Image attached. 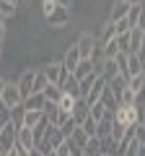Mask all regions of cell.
Returning <instances> with one entry per match:
<instances>
[{
  "instance_id": "obj_1",
  "label": "cell",
  "mask_w": 145,
  "mask_h": 156,
  "mask_svg": "<svg viewBox=\"0 0 145 156\" xmlns=\"http://www.w3.org/2000/svg\"><path fill=\"white\" fill-rule=\"evenodd\" d=\"M62 143H65V135L60 133V128L49 125V128H47V133H44V138H42V143L36 146V148H39L42 154H52V151H57Z\"/></svg>"
},
{
  "instance_id": "obj_2",
  "label": "cell",
  "mask_w": 145,
  "mask_h": 156,
  "mask_svg": "<svg viewBox=\"0 0 145 156\" xmlns=\"http://www.w3.org/2000/svg\"><path fill=\"white\" fill-rule=\"evenodd\" d=\"M42 73L47 76V81H49V83L60 86V89H62V83H65L67 78L72 76V73H67L65 68H62V62H49V65H44V68H42Z\"/></svg>"
},
{
  "instance_id": "obj_3",
  "label": "cell",
  "mask_w": 145,
  "mask_h": 156,
  "mask_svg": "<svg viewBox=\"0 0 145 156\" xmlns=\"http://www.w3.org/2000/svg\"><path fill=\"white\" fill-rule=\"evenodd\" d=\"M114 122L124 125V128H135V125H140L135 107H124V104H119L117 109H114Z\"/></svg>"
},
{
  "instance_id": "obj_4",
  "label": "cell",
  "mask_w": 145,
  "mask_h": 156,
  "mask_svg": "<svg viewBox=\"0 0 145 156\" xmlns=\"http://www.w3.org/2000/svg\"><path fill=\"white\" fill-rule=\"evenodd\" d=\"M0 101H3L8 109H16V107H21V104H23V96H21V91H18V86H16V83H5Z\"/></svg>"
},
{
  "instance_id": "obj_5",
  "label": "cell",
  "mask_w": 145,
  "mask_h": 156,
  "mask_svg": "<svg viewBox=\"0 0 145 156\" xmlns=\"http://www.w3.org/2000/svg\"><path fill=\"white\" fill-rule=\"evenodd\" d=\"M16 138H18V128H16L13 122H8L5 128L0 130V148H3V154L11 151L13 146H16Z\"/></svg>"
},
{
  "instance_id": "obj_6",
  "label": "cell",
  "mask_w": 145,
  "mask_h": 156,
  "mask_svg": "<svg viewBox=\"0 0 145 156\" xmlns=\"http://www.w3.org/2000/svg\"><path fill=\"white\" fill-rule=\"evenodd\" d=\"M67 21H70V11H67V8H62V5H57L55 11L47 16V26H52V29L67 26Z\"/></svg>"
},
{
  "instance_id": "obj_7",
  "label": "cell",
  "mask_w": 145,
  "mask_h": 156,
  "mask_svg": "<svg viewBox=\"0 0 145 156\" xmlns=\"http://www.w3.org/2000/svg\"><path fill=\"white\" fill-rule=\"evenodd\" d=\"M106 83H109V81H106L104 76H99V78L93 81V86H91V91H88V94L83 96V99H86V104H88V107H93L96 101H101V94H104Z\"/></svg>"
},
{
  "instance_id": "obj_8",
  "label": "cell",
  "mask_w": 145,
  "mask_h": 156,
  "mask_svg": "<svg viewBox=\"0 0 145 156\" xmlns=\"http://www.w3.org/2000/svg\"><path fill=\"white\" fill-rule=\"evenodd\" d=\"M130 8H132L130 0H114V3H112V11H109V21L117 23V21H122V18H127Z\"/></svg>"
},
{
  "instance_id": "obj_9",
  "label": "cell",
  "mask_w": 145,
  "mask_h": 156,
  "mask_svg": "<svg viewBox=\"0 0 145 156\" xmlns=\"http://www.w3.org/2000/svg\"><path fill=\"white\" fill-rule=\"evenodd\" d=\"M75 47H78V52H80V60H91V55H93V47H96V37L83 34V37L75 42Z\"/></svg>"
},
{
  "instance_id": "obj_10",
  "label": "cell",
  "mask_w": 145,
  "mask_h": 156,
  "mask_svg": "<svg viewBox=\"0 0 145 156\" xmlns=\"http://www.w3.org/2000/svg\"><path fill=\"white\" fill-rule=\"evenodd\" d=\"M34 76H36V70H34V68H31V70H23V76L18 78V83H16V86H18V91H21V96H23V101H26L29 96H31Z\"/></svg>"
},
{
  "instance_id": "obj_11",
  "label": "cell",
  "mask_w": 145,
  "mask_h": 156,
  "mask_svg": "<svg viewBox=\"0 0 145 156\" xmlns=\"http://www.w3.org/2000/svg\"><path fill=\"white\" fill-rule=\"evenodd\" d=\"M91 115V107L88 104H86V99H75V104H72V112H70V117H72V120H75V122H83V120H86V117H88Z\"/></svg>"
},
{
  "instance_id": "obj_12",
  "label": "cell",
  "mask_w": 145,
  "mask_h": 156,
  "mask_svg": "<svg viewBox=\"0 0 145 156\" xmlns=\"http://www.w3.org/2000/svg\"><path fill=\"white\" fill-rule=\"evenodd\" d=\"M78 62H80V52H78V47L72 44L70 50L65 52V60H62V68H65L67 73H72L75 68H78Z\"/></svg>"
},
{
  "instance_id": "obj_13",
  "label": "cell",
  "mask_w": 145,
  "mask_h": 156,
  "mask_svg": "<svg viewBox=\"0 0 145 156\" xmlns=\"http://www.w3.org/2000/svg\"><path fill=\"white\" fill-rule=\"evenodd\" d=\"M16 143H18V146H23L26 151L36 148V140H34V133H31V128H18V138H16Z\"/></svg>"
},
{
  "instance_id": "obj_14",
  "label": "cell",
  "mask_w": 145,
  "mask_h": 156,
  "mask_svg": "<svg viewBox=\"0 0 145 156\" xmlns=\"http://www.w3.org/2000/svg\"><path fill=\"white\" fill-rule=\"evenodd\" d=\"M23 107H26L29 112H44L47 99H44V94H31L26 101H23Z\"/></svg>"
},
{
  "instance_id": "obj_15",
  "label": "cell",
  "mask_w": 145,
  "mask_h": 156,
  "mask_svg": "<svg viewBox=\"0 0 145 156\" xmlns=\"http://www.w3.org/2000/svg\"><path fill=\"white\" fill-rule=\"evenodd\" d=\"M62 94L72 96V99H83V96H80V81L75 76H70L65 83H62Z\"/></svg>"
},
{
  "instance_id": "obj_16",
  "label": "cell",
  "mask_w": 145,
  "mask_h": 156,
  "mask_svg": "<svg viewBox=\"0 0 145 156\" xmlns=\"http://www.w3.org/2000/svg\"><path fill=\"white\" fill-rule=\"evenodd\" d=\"M106 89L112 91V94H114V99L119 101V96H122V94H124V89H127V78H122V76H114L112 81L106 83Z\"/></svg>"
},
{
  "instance_id": "obj_17",
  "label": "cell",
  "mask_w": 145,
  "mask_h": 156,
  "mask_svg": "<svg viewBox=\"0 0 145 156\" xmlns=\"http://www.w3.org/2000/svg\"><path fill=\"white\" fill-rule=\"evenodd\" d=\"M99 140H101V156H119V143L112 138V135L99 138Z\"/></svg>"
},
{
  "instance_id": "obj_18",
  "label": "cell",
  "mask_w": 145,
  "mask_h": 156,
  "mask_svg": "<svg viewBox=\"0 0 145 156\" xmlns=\"http://www.w3.org/2000/svg\"><path fill=\"white\" fill-rule=\"evenodd\" d=\"M135 76H143V60L137 55H127V81Z\"/></svg>"
},
{
  "instance_id": "obj_19",
  "label": "cell",
  "mask_w": 145,
  "mask_h": 156,
  "mask_svg": "<svg viewBox=\"0 0 145 156\" xmlns=\"http://www.w3.org/2000/svg\"><path fill=\"white\" fill-rule=\"evenodd\" d=\"M112 122H114V112H106V117L99 122V128H96V138H106V135H112Z\"/></svg>"
},
{
  "instance_id": "obj_20",
  "label": "cell",
  "mask_w": 145,
  "mask_h": 156,
  "mask_svg": "<svg viewBox=\"0 0 145 156\" xmlns=\"http://www.w3.org/2000/svg\"><path fill=\"white\" fill-rule=\"evenodd\" d=\"M65 140H67L70 146H75V148H83V146L88 143V135H86V133H83V128L78 125V128L72 130V135H70V138H65Z\"/></svg>"
},
{
  "instance_id": "obj_21",
  "label": "cell",
  "mask_w": 145,
  "mask_h": 156,
  "mask_svg": "<svg viewBox=\"0 0 145 156\" xmlns=\"http://www.w3.org/2000/svg\"><path fill=\"white\" fill-rule=\"evenodd\" d=\"M143 39H145V34L140 31V29H132V31H130V50H132V55H137V52H140Z\"/></svg>"
},
{
  "instance_id": "obj_22",
  "label": "cell",
  "mask_w": 145,
  "mask_h": 156,
  "mask_svg": "<svg viewBox=\"0 0 145 156\" xmlns=\"http://www.w3.org/2000/svg\"><path fill=\"white\" fill-rule=\"evenodd\" d=\"M91 73H93V62H91V60H80V62H78V68L72 70V76L78 78V81H83V78H86V76H91Z\"/></svg>"
},
{
  "instance_id": "obj_23",
  "label": "cell",
  "mask_w": 145,
  "mask_h": 156,
  "mask_svg": "<svg viewBox=\"0 0 145 156\" xmlns=\"http://www.w3.org/2000/svg\"><path fill=\"white\" fill-rule=\"evenodd\" d=\"M49 86V81H47V76L42 73V68L36 70V76H34V86H31V94H42V91Z\"/></svg>"
},
{
  "instance_id": "obj_24",
  "label": "cell",
  "mask_w": 145,
  "mask_h": 156,
  "mask_svg": "<svg viewBox=\"0 0 145 156\" xmlns=\"http://www.w3.org/2000/svg\"><path fill=\"white\" fill-rule=\"evenodd\" d=\"M83 156H101V140L96 138H88V143L83 146Z\"/></svg>"
},
{
  "instance_id": "obj_25",
  "label": "cell",
  "mask_w": 145,
  "mask_h": 156,
  "mask_svg": "<svg viewBox=\"0 0 145 156\" xmlns=\"http://www.w3.org/2000/svg\"><path fill=\"white\" fill-rule=\"evenodd\" d=\"M42 94H44V99L52 101V104H57V101L62 99V89H60V86H55V83H49L44 91H42Z\"/></svg>"
},
{
  "instance_id": "obj_26",
  "label": "cell",
  "mask_w": 145,
  "mask_h": 156,
  "mask_svg": "<svg viewBox=\"0 0 145 156\" xmlns=\"http://www.w3.org/2000/svg\"><path fill=\"white\" fill-rule=\"evenodd\" d=\"M127 89L132 91L135 96H137L140 91H145V78H143V76H135V78H130V81H127Z\"/></svg>"
},
{
  "instance_id": "obj_27",
  "label": "cell",
  "mask_w": 145,
  "mask_h": 156,
  "mask_svg": "<svg viewBox=\"0 0 145 156\" xmlns=\"http://www.w3.org/2000/svg\"><path fill=\"white\" fill-rule=\"evenodd\" d=\"M42 117H44V112H29L23 115V128H36V122H39Z\"/></svg>"
},
{
  "instance_id": "obj_28",
  "label": "cell",
  "mask_w": 145,
  "mask_h": 156,
  "mask_svg": "<svg viewBox=\"0 0 145 156\" xmlns=\"http://www.w3.org/2000/svg\"><path fill=\"white\" fill-rule=\"evenodd\" d=\"M114 37H117V29H114V23H112V21H106V23H104V29H101L99 42L104 44V42H109V39H114Z\"/></svg>"
},
{
  "instance_id": "obj_29",
  "label": "cell",
  "mask_w": 145,
  "mask_h": 156,
  "mask_svg": "<svg viewBox=\"0 0 145 156\" xmlns=\"http://www.w3.org/2000/svg\"><path fill=\"white\" fill-rule=\"evenodd\" d=\"M117 55H119V50H117V37L109 39V42H104V57H106V60H114Z\"/></svg>"
},
{
  "instance_id": "obj_30",
  "label": "cell",
  "mask_w": 145,
  "mask_h": 156,
  "mask_svg": "<svg viewBox=\"0 0 145 156\" xmlns=\"http://www.w3.org/2000/svg\"><path fill=\"white\" fill-rule=\"evenodd\" d=\"M80 128H83V133L88 135V138H93V135H96V128H99V122H96L93 117L88 115V117L83 120V122H80Z\"/></svg>"
},
{
  "instance_id": "obj_31",
  "label": "cell",
  "mask_w": 145,
  "mask_h": 156,
  "mask_svg": "<svg viewBox=\"0 0 145 156\" xmlns=\"http://www.w3.org/2000/svg\"><path fill=\"white\" fill-rule=\"evenodd\" d=\"M23 115H26V107H16V109H11V122L16 125V128H23Z\"/></svg>"
},
{
  "instance_id": "obj_32",
  "label": "cell",
  "mask_w": 145,
  "mask_h": 156,
  "mask_svg": "<svg viewBox=\"0 0 145 156\" xmlns=\"http://www.w3.org/2000/svg\"><path fill=\"white\" fill-rule=\"evenodd\" d=\"M101 76H104L106 81H112L114 76H119V70H117V62H114V60H106V62H104V70H101Z\"/></svg>"
},
{
  "instance_id": "obj_33",
  "label": "cell",
  "mask_w": 145,
  "mask_h": 156,
  "mask_svg": "<svg viewBox=\"0 0 145 156\" xmlns=\"http://www.w3.org/2000/svg\"><path fill=\"white\" fill-rule=\"evenodd\" d=\"M106 112H109V109H106V107L101 104V101H96V104L91 107V117H93L96 122H101V120H104V117H106Z\"/></svg>"
},
{
  "instance_id": "obj_34",
  "label": "cell",
  "mask_w": 145,
  "mask_h": 156,
  "mask_svg": "<svg viewBox=\"0 0 145 156\" xmlns=\"http://www.w3.org/2000/svg\"><path fill=\"white\" fill-rule=\"evenodd\" d=\"M75 128H78V122H75V120H72V117H67L65 122L60 125V133L65 135V138H70V135H72V130H75Z\"/></svg>"
},
{
  "instance_id": "obj_35",
  "label": "cell",
  "mask_w": 145,
  "mask_h": 156,
  "mask_svg": "<svg viewBox=\"0 0 145 156\" xmlns=\"http://www.w3.org/2000/svg\"><path fill=\"white\" fill-rule=\"evenodd\" d=\"M96 78H99V76H96V73H91V76H86L83 81H80V96H86V94L91 91V86H93Z\"/></svg>"
},
{
  "instance_id": "obj_36",
  "label": "cell",
  "mask_w": 145,
  "mask_h": 156,
  "mask_svg": "<svg viewBox=\"0 0 145 156\" xmlns=\"http://www.w3.org/2000/svg\"><path fill=\"white\" fill-rule=\"evenodd\" d=\"M140 13H143V8H140V5H132V8H130V13H127V21H130V26H137V18H140Z\"/></svg>"
},
{
  "instance_id": "obj_37",
  "label": "cell",
  "mask_w": 145,
  "mask_h": 156,
  "mask_svg": "<svg viewBox=\"0 0 145 156\" xmlns=\"http://www.w3.org/2000/svg\"><path fill=\"white\" fill-rule=\"evenodd\" d=\"M57 104H60L62 112H67V115H70V112H72V104H75V99H72V96H67V94H62V99L57 101Z\"/></svg>"
},
{
  "instance_id": "obj_38",
  "label": "cell",
  "mask_w": 145,
  "mask_h": 156,
  "mask_svg": "<svg viewBox=\"0 0 145 156\" xmlns=\"http://www.w3.org/2000/svg\"><path fill=\"white\" fill-rule=\"evenodd\" d=\"M8 122H11V109H8V107L3 104V101H0V130L5 128Z\"/></svg>"
},
{
  "instance_id": "obj_39",
  "label": "cell",
  "mask_w": 145,
  "mask_h": 156,
  "mask_svg": "<svg viewBox=\"0 0 145 156\" xmlns=\"http://www.w3.org/2000/svg\"><path fill=\"white\" fill-rule=\"evenodd\" d=\"M119 104H124V107H135V94L130 89H124V94L119 96Z\"/></svg>"
},
{
  "instance_id": "obj_40",
  "label": "cell",
  "mask_w": 145,
  "mask_h": 156,
  "mask_svg": "<svg viewBox=\"0 0 145 156\" xmlns=\"http://www.w3.org/2000/svg\"><path fill=\"white\" fill-rule=\"evenodd\" d=\"M114 29H117V34H130V31H132V26H130V21H127V18L117 21V23H114Z\"/></svg>"
},
{
  "instance_id": "obj_41",
  "label": "cell",
  "mask_w": 145,
  "mask_h": 156,
  "mask_svg": "<svg viewBox=\"0 0 145 156\" xmlns=\"http://www.w3.org/2000/svg\"><path fill=\"white\" fill-rule=\"evenodd\" d=\"M16 13V5H8V3H0V18H8Z\"/></svg>"
},
{
  "instance_id": "obj_42",
  "label": "cell",
  "mask_w": 145,
  "mask_h": 156,
  "mask_svg": "<svg viewBox=\"0 0 145 156\" xmlns=\"http://www.w3.org/2000/svg\"><path fill=\"white\" fill-rule=\"evenodd\" d=\"M135 140L145 148V128H143V125H135Z\"/></svg>"
},
{
  "instance_id": "obj_43",
  "label": "cell",
  "mask_w": 145,
  "mask_h": 156,
  "mask_svg": "<svg viewBox=\"0 0 145 156\" xmlns=\"http://www.w3.org/2000/svg\"><path fill=\"white\" fill-rule=\"evenodd\" d=\"M70 151H72V146L65 140V143H62L60 148H57V156H70Z\"/></svg>"
},
{
  "instance_id": "obj_44",
  "label": "cell",
  "mask_w": 145,
  "mask_h": 156,
  "mask_svg": "<svg viewBox=\"0 0 145 156\" xmlns=\"http://www.w3.org/2000/svg\"><path fill=\"white\" fill-rule=\"evenodd\" d=\"M135 29H140V31L145 34V13H140V18H137V26Z\"/></svg>"
},
{
  "instance_id": "obj_45",
  "label": "cell",
  "mask_w": 145,
  "mask_h": 156,
  "mask_svg": "<svg viewBox=\"0 0 145 156\" xmlns=\"http://www.w3.org/2000/svg\"><path fill=\"white\" fill-rule=\"evenodd\" d=\"M5 39V23H3V18H0V42Z\"/></svg>"
},
{
  "instance_id": "obj_46",
  "label": "cell",
  "mask_w": 145,
  "mask_h": 156,
  "mask_svg": "<svg viewBox=\"0 0 145 156\" xmlns=\"http://www.w3.org/2000/svg\"><path fill=\"white\" fill-rule=\"evenodd\" d=\"M5 156H18V146H13L11 151H5Z\"/></svg>"
},
{
  "instance_id": "obj_47",
  "label": "cell",
  "mask_w": 145,
  "mask_h": 156,
  "mask_svg": "<svg viewBox=\"0 0 145 156\" xmlns=\"http://www.w3.org/2000/svg\"><path fill=\"white\" fill-rule=\"evenodd\" d=\"M57 5H62V8H67V5H72V0H57Z\"/></svg>"
},
{
  "instance_id": "obj_48",
  "label": "cell",
  "mask_w": 145,
  "mask_h": 156,
  "mask_svg": "<svg viewBox=\"0 0 145 156\" xmlns=\"http://www.w3.org/2000/svg\"><path fill=\"white\" fill-rule=\"evenodd\" d=\"M29 154H31V156H47V154H42L39 148H31V151H29Z\"/></svg>"
},
{
  "instance_id": "obj_49",
  "label": "cell",
  "mask_w": 145,
  "mask_h": 156,
  "mask_svg": "<svg viewBox=\"0 0 145 156\" xmlns=\"http://www.w3.org/2000/svg\"><path fill=\"white\" fill-rule=\"evenodd\" d=\"M0 3H8V5H18V0H0Z\"/></svg>"
},
{
  "instance_id": "obj_50",
  "label": "cell",
  "mask_w": 145,
  "mask_h": 156,
  "mask_svg": "<svg viewBox=\"0 0 145 156\" xmlns=\"http://www.w3.org/2000/svg\"><path fill=\"white\" fill-rule=\"evenodd\" d=\"M3 89H5V81H3V78H0V96H3Z\"/></svg>"
},
{
  "instance_id": "obj_51",
  "label": "cell",
  "mask_w": 145,
  "mask_h": 156,
  "mask_svg": "<svg viewBox=\"0 0 145 156\" xmlns=\"http://www.w3.org/2000/svg\"><path fill=\"white\" fill-rule=\"evenodd\" d=\"M130 3H132V5H143V0H130Z\"/></svg>"
},
{
  "instance_id": "obj_52",
  "label": "cell",
  "mask_w": 145,
  "mask_h": 156,
  "mask_svg": "<svg viewBox=\"0 0 145 156\" xmlns=\"http://www.w3.org/2000/svg\"><path fill=\"white\" fill-rule=\"evenodd\" d=\"M143 78H145V60H143Z\"/></svg>"
},
{
  "instance_id": "obj_53",
  "label": "cell",
  "mask_w": 145,
  "mask_h": 156,
  "mask_svg": "<svg viewBox=\"0 0 145 156\" xmlns=\"http://www.w3.org/2000/svg\"><path fill=\"white\" fill-rule=\"evenodd\" d=\"M47 156H57V151H52V154H47Z\"/></svg>"
},
{
  "instance_id": "obj_54",
  "label": "cell",
  "mask_w": 145,
  "mask_h": 156,
  "mask_svg": "<svg viewBox=\"0 0 145 156\" xmlns=\"http://www.w3.org/2000/svg\"><path fill=\"white\" fill-rule=\"evenodd\" d=\"M140 8H143V13H145V0H143V5H140Z\"/></svg>"
},
{
  "instance_id": "obj_55",
  "label": "cell",
  "mask_w": 145,
  "mask_h": 156,
  "mask_svg": "<svg viewBox=\"0 0 145 156\" xmlns=\"http://www.w3.org/2000/svg\"><path fill=\"white\" fill-rule=\"evenodd\" d=\"M0 55H3V42H0Z\"/></svg>"
},
{
  "instance_id": "obj_56",
  "label": "cell",
  "mask_w": 145,
  "mask_h": 156,
  "mask_svg": "<svg viewBox=\"0 0 145 156\" xmlns=\"http://www.w3.org/2000/svg\"><path fill=\"white\" fill-rule=\"evenodd\" d=\"M140 125H143V128H145V122H140Z\"/></svg>"
},
{
  "instance_id": "obj_57",
  "label": "cell",
  "mask_w": 145,
  "mask_h": 156,
  "mask_svg": "<svg viewBox=\"0 0 145 156\" xmlns=\"http://www.w3.org/2000/svg\"><path fill=\"white\" fill-rule=\"evenodd\" d=\"M0 156H5V154H0Z\"/></svg>"
}]
</instances>
